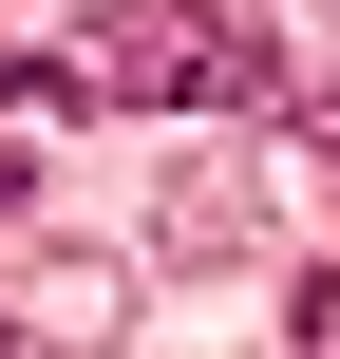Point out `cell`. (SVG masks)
<instances>
[{
    "instance_id": "obj_1",
    "label": "cell",
    "mask_w": 340,
    "mask_h": 359,
    "mask_svg": "<svg viewBox=\"0 0 340 359\" xmlns=\"http://www.w3.org/2000/svg\"><path fill=\"white\" fill-rule=\"evenodd\" d=\"M76 76H95L114 114H208V95H227V0H114V19L76 38Z\"/></svg>"
},
{
    "instance_id": "obj_2",
    "label": "cell",
    "mask_w": 340,
    "mask_h": 359,
    "mask_svg": "<svg viewBox=\"0 0 340 359\" xmlns=\"http://www.w3.org/2000/svg\"><path fill=\"white\" fill-rule=\"evenodd\" d=\"M151 246H170V265H246V246H265V170H246V151H189Z\"/></svg>"
}]
</instances>
